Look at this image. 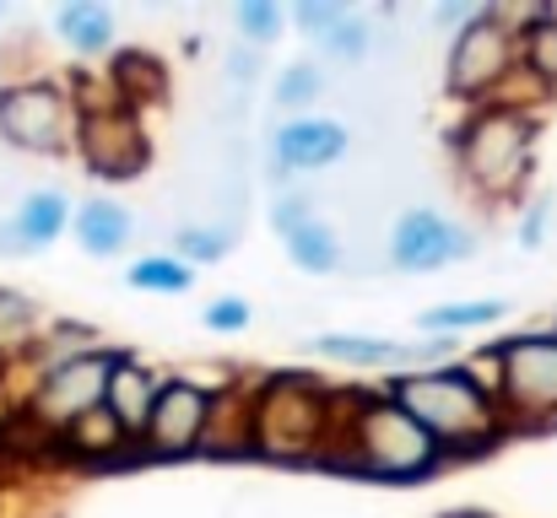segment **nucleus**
<instances>
[{
    "label": "nucleus",
    "mask_w": 557,
    "mask_h": 518,
    "mask_svg": "<svg viewBox=\"0 0 557 518\" xmlns=\"http://www.w3.org/2000/svg\"><path fill=\"white\" fill-rule=\"evenodd\" d=\"M384 394L438 443L444 459L482 454V448H493L504 438L498 400H493V389H487L476 362H433V367L400 372Z\"/></svg>",
    "instance_id": "nucleus-1"
},
{
    "label": "nucleus",
    "mask_w": 557,
    "mask_h": 518,
    "mask_svg": "<svg viewBox=\"0 0 557 518\" xmlns=\"http://www.w3.org/2000/svg\"><path fill=\"white\" fill-rule=\"evenodd\" d=\"M325 454L373 481H422L444 465L438 443L384 389L379 394H336V427H331Z\"/></svg>",
    "instance_id": "nucleus-2"
},
{
    "label": "nucleus",
    "mask_w": 557,
    "mask_h": 518,
    "mask_svg": "<svg viewBox=\"0 0 557 518\" xmlns=\"http://www.w3.org/2000/svg\"><path fill=\"white\" fill-rule=\"evenodd\" d=\"M531 157H536V109L515 98H493L471 109V119L455 136V168L466 178V189L487 205L515 200L525 189Z\"/></svg>",
    "instance_id": "nucleus-3"
},
{
    "label": "nucleus",
    "mask_w": 557,
    "mask_h": 518,
    "mask_svg": "<svg viewBox=\"0 0 557 518\" xmlns=\"http://www.w3.org/2000/svg\"><path fill=\"white\" fill-rule=\"evenodd\" d=\"M336 427V389L304 378V372H276L255 389L249 410V448L271 459H314L331 448Z\"/></svg>",
    "instance_id": "nucleus-4"
},
{
    "label": "nucleus",
    "mask_w": 557,
    "mask_h": 518,
    "mask_svg": "<svg viewBox=\"0 0 557 518\" xmlns=\"http://www.w3.org/2000/svg\"><path fill=\"white\" fill-rule=\"evenodd\" d=\"M482 378L498 400L504 432L557 427V341L553 330H525L498 341L482 362Z\"/></svg>",
    "instance_id": "nucleus-5"
},
{
    "label": "nucleus",
    "mask_w": 557,
    "mask_h": 518,
    "mask_svg": "<svg viewBox=\"0 0 557 518\" xmlns=\"http://www.w3.org/2000/svg\"><path fill=\"white\" fill-rule=\"evenodd\" d=\"M515 76V22L504 5H476V16L449 33V60H444V87L466 103H493L498 87Z\"/></svg>",
    "instance_id": "nucleus-6"
},
{
    "label": "nucleus",
    "mask_w": 557,
    "mask_h": 518,
    "mask_svg": "<svg viewBox=\"0 0 557 518\" xmlns=\"http://www.w3.org/2000/svg\"><path fill=\"white\" fill-rule=\"evenodd\" d=\"M0 141L33 157H54L76 141V92L49 76L0 81Z\"/></svg>",
    "instance_id": "nucleus-7"
},
{
    "label": "nucleus",
    "mask_w": 557,
    "mask_h": 518,
    "mask_svg": "<svg viewBox=\"0 0 557 518\" xmlns=\"http://www.w3.org/2000/svg\"><path fill=\"white\" fill-rule=\"evenodd\" d=\"M476 243H482L476 227H466V222H455L433 205H411V211L395 216L384 254H389V270H400V276H433V270L471 260Z\"/></svg>",
    "instance_id": "nucleus-8"
},
{
    "label": "nucleus",
    "mask_w": 557,
    "mask_h": 518,
    "mask_svg": "<svg viewBox=\"0 0 557 518\" xmlns=\"http://www.w3.org/2000/svg\"><path fill=\"white\" fill-rule=\"evenodd\" d=\"M71 147L82 152V163H87L92 178L125 184V178H141V168H147L141 119H136L125 103H114V98H103V103H76V141H71Z\"/></svg>",
    "instance_id": "nucleus-9"
},
{
    "label": "nucleus",
    "mask_w": 557,
    "mask_h": 518,
    "mask_svg": "<svg viewBox=\"0 0 557 518\" xmlns=\"http://www.w3.org/2000/svg\"><path fill=\"white\" fill-rule=\"evenodd\" d=\"M211 400H216V389H206L200 378H185V372L158 378V394H152V410H147V427H141V448L158 454V459L200 454Z\"/></svg>",
    "instance_id": "nucleus-10"
},
{
    "label": "nucleus",
    "mask_w": 557,
    "mask_h": 518,
    "mask_svg": "<svg viewBox=\"0 0 557 518\" xmlns=\"http://www.w3.org/2000/svg\"><path fill=\"white\" fill-rule=\"evenodd\" d=\"M309 356H325V362H342V367H358V372H417V367H433V362H449L455 341H395V336H352V330H325V336H309L304 341Z\"/></svg>",
    "instance_id": "nucleus-11"
},
{
    "label": "nucleus",
    "mask_w": 557,
    "mask_h": 518,
    "mask_svg": "<svg viewBox=\"0 0 557 518\" xmlns=\"http://www.w3.org/2000/svg\"><path fill=\"white\" fill-rule=\"evenodd\" d=\"M352 147L347 125L342 119H325V114H298V119H282L271 130V173L276 178H293V173H320L331 163H342Z\"/></svg>",
    "instance_id": "nucleus-12"
},
{
    "label": "nucleus",
    "mask_w": 557,
    "mask_h": 518,
    "mask_svg": "<svg viewBox=\"0 0 557 518\" xmlns=\"http://www.w3.org/2000/svg\"><path fill=\"white\" fill-rule=\"evenodd\" d=\"M71 232V194L65 189H27L22 205L0 222V254H44Z\"/></svg>",
    "instance_id": "nucleus-13"
},
{
    "label": "nucleus",
    "mask_w": 557,
    "mask_h": 518,
    "mask_svg": "<svg viewBox=\"0 0 557 518\" xmlns=\"http://www.w3.org/2000/svg\"><path fill=\"white\" fill-rule=\"evenodd\" d=\"M71 232L76 249L92 260H120L136 243V211L114 194H87L82 205H71Z\"/></svg>",
    "instance_id": "nucleus-14"
},
{
    "label": "nucleus",
    "mask_w": 557,
    "mask_h": 518,
    "mask_svg": "<svg viewBox=\"0 0 557 518\" xmlns=\"http://www.w3.org/2000/svg\"><path fill=\"white\" fill-rule=\"evenodd\" d=\"M152 394H158V372H152L136 351H120L114 367H109V383H103V410H109V416L125 427V438H136V443H141Z\"/></svg>",
    "instance_id": "nucleus-15"
},
{
    "label": "nucleus",
    "mask_w": 557,
    "mask_h": 518,
    "mask_svg": "<svg viewBox=\"0 0 557 518\" xmlns=\"http://www.w3.org/2000/svg\"><path fill=\"white\" fill-rule=\"evenodd\" d=\"M509 22H515V71H525L542 87H557V11L531 5L509 11Z\"/></svg>",
    "instance_id": "nucleus-16"
},
{
    "label": "nucleus",
    "mask_w": 557,
    "mask_h": 518,
    "mask_svg": "<svg viewBox=\"0 0 557 518\" xmlns=\"http://www.w3.org/2000/svg\"><path fill=\"white\" fill-rule=\"evenodd\" d=\"M54 38L76 54V60H98L114 54V11L103 0H65L54 11Z\"/></svg>",
    "instance_id": "nucleus-17"
},
{
    "label": "nucleus",
    "mask_w": 557,
    "mask_h": 518,
    "mask_svg": "<svg viewBox=\"0 0 557 518\" xmlns=\"http://www.w3.org/2000/svg\"><path fill=\"white\" fill-rule=\"evenodd\" d=\"M509 298H471V303H438V308H428V314H417V336H428V341H455V336H466V330H493V325H504L509 319Z\"/></svg>",
    "instance_id": "nucleus-18"
},
{
    "label": "nucleus",
    "mask_w": 557,
    "mask_h": 518,
    "mask_svg": "<svg viewBox=\"0 0 557 518\" xmlns=\"http://www.w3.org/2000/svg\"><path fill=\"white\" fill-rule=\"evenodd\" d=\"M44 330H49L44 308H38L27 292H16V287H0V362H11V356H27L33 345L44 341Z\"/></svg>",
    "instance_id": "nucleus-19"
},
{
    "label": "nucleus",
    "mask_w": 557,
    "mask_h": 518,
    "mask_svg": "<svg viewBox=\"0 0 557 518\" xmlns=\"http://www.w3.org/2000/svg\"><path fill=\"white\" fill-rule=\"evenodd\" d=\"M163 81H169V71H163V60L158 54H147V49H125V54H114V103H125L131 114H136V103H152V98H163Z\"/></svg>",
    "instance_id": "nucleus-20"
},
{
    "label": "nucleus",
    "mask_w": 557,
    "mask_h": 518,
    "mask_svg": "<svg viewBox=\"0 0 557 518\" xmlns=\"http://www.w3.org/2000/svg\"><path fill=\"white\" fill-rule=\"evenodd\" d=\"M282 243H287V260H293L304 276H336V270H342V238H336V227L320 222V216H309L304 227H293Z\"/></svg>",
    "instance_id": "nucleus-21"
},
{
    "label": "nucleus",
    "mask_w": 557,
    "mask_h": 518,
    "mask_svg": "<svg viewBox=\"0 0 557 518\" xmlns=\"http://www.w3.org/2000/svg\"><path fill=\"white\" fill-rule=\"evenodd\" d=\"M60 443H65L76 459H120V454H125L136 438H125V427H120V421L98 405V410H87L82 421H71V427L60 432Z\"/></svg>",
    "instance_id": "nucleus-22"
},
{
    "label": "nucleus",
    "mask_w": 557,
    "mask_h": 518,
    "mask_svg": "<svg viewBox=\"0 0 557 518\" xmlns=\"http://www.w3.org/2000/svg\"><path fill=\"white\" fill-rule=\"evenodd\" d=\"M233 243H238V227H227V222H189L174 232V260L180 265H216V260H227L233 254Z\"/></svg>",
    "instance_id": "nucleus-23"
},
{
    "label": "nucleus",
    "mask_w": 557,
    "mask_h": 518,
    "mask_svg": "<svg viewBox=\"0 0 557 518\" xmlns=\"http://www.w3.org/2000/svg\"><path fill=\"white\" fill-rule=\"evenodd\" d=\"M125 287L131 292H158V298H185L189 287H195V270L180 265L174 254H141V260H131Z\"/></svg>",
    "instance_id": "nucleus-24"
},
{
    "label": "nucleus",
    "mask_w": 557,
    "mask_h": 518,
    "mask_svg": "<svg viewBox=\"0 0 557 518\" xmlns=\"http://www.w3.org/2000/svg\"><path fill=\"white\" fill-rule=\"evenodd\" d=\"M320 54L336 60V65H358V60H369L373 54V22L363 16V11H347V16L320 38Z\"/></svg>",
    "instance_id": "nucleus-25"
},
{
    "label": "nucleus",
    "mask_w": 557,
    "mask_h": 518,
    "mask_svg": "<svg viewBox=\"0 0 557 518\" xmlns=\"http://www.w3.org/2000/svg\"><path fill=\"white\" fill-rule=\"evenodd\" d=\"M320 92H325V71L314 60H293L276 76V109H287V119H298L309 103H320Z\"/></svg>",
    "instance_id": "nucleus-26"
},
{
    "label": "nucleus",
    "mask_w": 557,
    "mask_h": 518,
    "mask_svg": "<svg viewBox=\"0 0 557 518\" xmlns=\"http://www.w3.org/2000/svg\"><path fill=\"white\" fill-rule=\"evenodd\" d=\"M233 27L244 33L249 49H265V43H276V33L287 27V11H282L276 0H238V5H233Z\"/></svg>",
    "instance_id": "nucleus-27"
},
{
    "label": "nucleus",
    "mask_w": 557,
    "mask_h": 518,
    "mask_svg": "<svg viewBox=\"0 0 557 518\" xmlns=\"http://www.w3.org/2000/svg\"><path fill=\"white\" fill-rule=\"evenodd\" d=\"M249 325H255V303L238 298V292L211 298V303L200 308V330H211V336H244Z\"/></svg>",
    "instance_id": "nucleus-28"
},
{
    "label": "nucleus",
    "mask_w": 557,
    "mask_h": 518,
    "mask_svg": "<svg viewBox=\"0 0 557 518\" xmlns=\"http://www.w3.org/2000/svg\"><path fill=\"white\" fill-rule=\"evenodd\" d=\"M347 11H352L347 0H293L287 22H293V27H298L309 43H320V38H325V33H331V27L347 16Z\"/></svg>",
    "instance_id": "nucleus-29"
},
{
    "label": "nucleus",
    "mask_w": 557,
    "mask_h": 518,
    "mask_svg": "<svg viewBox=\"0 0 557 518\" xmlns=\"http://www.w3.org/2000/svg\"><path fill=\"white\" fill-rule=\"evenodd\" d=\"M309 216H314V205H309L304 194H276V200H271V232H276V238H287V232L304 227Z\"/></svg>",
    "instance_id": "nucleus-30"
},
{
    "label": "nucleus",
    "mask_w": 557,
    "mask_h": 518,
    "mask_svg": "<svg viewBox=\"0 0 557 518\" xmlns=\"http://www.w3.org/2000/svg\"><path fill=\"white\" fill-rule=\"evenodd\" d=\"M553 211H557L553 194H542V200L525 211V222H520V243H525V249H542V238L553 232Z\"/></svg>",
    "instance_id": "nucleus-31"
},
{
    "label": "nucleus",
    "mask_w": 557,
    "mask_h": 518,
    "mask_svg": "<svg viewBox=\"0 0 557 518\" xmlns=\"http://www.w3.org/2000/svg\"><path fill=\"white\" fill-rule=\"evenodd\" d=\"M227 76H233V81H255V76H260V49L233 43V49H227Z\"/></svg>",
    "instance_id": "nucleus-32"
},
{
    "label": "nucleus",
    "mask_w": 557,
    "mask_h": 518,
    "mask_svg": "<svg viewBox=\"0 0 557 518\" xmlns=\"http://www.w3.org/2000/svg\"><path fill=\"white\" fill-rule=\"evenodd\" d=\"M471 16H476V5H466V0H460V5L449 0V5H438V11H433V22H438L444 33H460V27H466Z\"/></svg>",
    "instance_id": "nucleus-33"
},
{
    "label": "nucleus",
    "mask_w": 557,
    "mask_h": 518,
    "mask_svg": "<svg viewBox=\"0 0 557 518\" xmlns=\"http://www.w3.org/2000/svg\"><path fill=\"white\" fill-rule=\"evenodd\" d=\"M553 341H557V319H553Z\"/></svg>",
    "instance_id": "nucleus-34"
},
{
    "label": "nucleus",
    "mask_w": 557,
    "mask_h": 518,
    "mask_svg": "<svg viewBox=\"0 0 557 518\" xmlns=\"http://www.w3.org/2000/svg\"><path fill=\"white\" fill-rule=\"evenodd\" d=\"M0 22H5V5H0Z\"/></svg>",
    "instance_id": "nucleus-35"
}]
</instances>
